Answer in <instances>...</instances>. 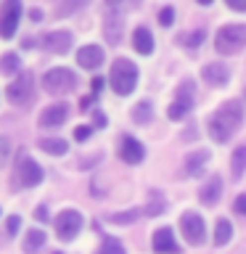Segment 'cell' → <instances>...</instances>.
I'll return each instance as SVG.
<instances>
[{
  "label": "cell",
  "mask_w": 246,
  "mask_h": 254,
  "mask_svg": "<svg viewBox=\"0 0 246 254\" xmlns=\"http://www.w3.org/2000/svg\"><path fill=\"white\" fill-rule=\"evenodd\" d=\"M241 119H244V111H241V101H228L214 111L209 117V135L214 143H228L233 138V132L241 127Z\"/></svg>",
  "instance_id": "6da1fadb"
},
{
  "label": "cell",
  "mask_w": 246,
  "mask_h": 254,
  "mask_svg": "<svg viewBox=\"0 0 246 254\" xmlns=\"http://www.w3.org/2000/svg\"><path fill=\"white\" fill-rule=\"evenodd\" d=\"M138 85V66L130 59H117L111 66V87L117 95H130Z\"/></svg>",
  "instance_id": "7a4b0ae2"
},
{
  "label": "cell",
  "mask_w": 246,
  "mask_h": 254,
  "mask_svg": "<svg viewBox=\"0 0 246 254\" xmlns=\"http://www.w3.org/2000/svg\"><path fill=\"white\" fill-rule=\"evenodd\" d=\"M214 48L222 56H233L246 48V24H228L217 32L214 37Z\"/></svg>",
  "instance_id": "3957f363"
},
{
  "label": "cell",
  "mask_w": 246,
  "mask_h": 254,
  "mask_svg": "<svg viewBox=\"0 0 246 254\" xmlns=\"http://www.w3.org/2000/svg\"><path fill=\"white\" fill-rule=\"evenodd\" d=\"M43 183V167H40L29 154H19L16 159V175H13V186L16 188H35Z\"/></svg>",
  "instance_id": "277c9868"
},
{
  "label": "cell",
  "mask_w": 246,
  "mask_h": 254,
  "mask_svg": "<svg viewBox=\"0 0 246 254\" xmlns=\"http://www.w3.org/2000/svg\"><path fill=\"white\" fill-rule=\"evenodd\" d=\"M5 95L13 106H29V103L35 101V77H32L29 71H21V74L8 85Z\"/></svg>",
  "instance_id": "5b68a950"
},
{
  "label": "cell",
  "mask_w": 246,
  "mask_h": 254,
  "mask_svg": "<svg viewBox=\"0 0 246 254\" xmlns=\"http://www.w3.org/2000/svg\"><path fill=\"white\" fill-rule=\"evenodd\" d=\"M43 87L51 95H63L77 87V74L69 69H51L43 74Z\"/></svg>",
  "instance_id": "8992f818"
},
{
  "label": "cell",
  "mask_w": 246,
  "mask_h": 254,
  "mask_svg": "<svg viewBox=\"0 0 246 254\" xmlns=\"http://www.w3.org/2000/svg\"><path fill=\"white\" fill-rule=\"evenodd\" d=\"M190 109H193V82H190V79H185V82H183V87L178 90V95H175L172 106L167 109V117H170L172 122H180L183 117H188Z\"/></svg>",
  "instance_id": "52a82bcc"
},
{
  "label": "cell",
  "mask_w": 246,
  "mask_h": 254,
  "mask_svg": "<svg viewBox=\"0 0 246 254\" xmlns=\"http://www.w3.org/2000/svg\"><path fill=\"white\" fill-rule=\"evenodd\" d=\"M180 228H183V236H185L188 244L201 246L206 241V225H204V220L198 217L196 212H185V214H183V217H180Z\"/></svg>",
  "instance_id": "ba28073f"
},
{
  "label": "cell",
  "mask_w": 246,
  "mask_h": 254,
  "mask_svg": "<svg viewBox=\"0 0 246 254\" xmlns=\"http://www.w3.org/2000/svg\"><path fill=\"white\" fill-rule=\"evenodd\" d=\"M79 228H82V214L77 209H63L59 217H56V233H59L61 241H71Z\"/></svg>",
  "instance_id": "9c48e42d"
},
{
  "label": "cell",
  "mask_w": 246,
  "mask_h": 254,
  "mask_svg": "<svg viewBox=\"0 0 246 254\" xmlns=\"http://www.w3.org/2000/svg\"><path fill=\"white\" fill-rule=\"evenodd\" d=\"M19 16H21V5L16 0H8V3L0 8V37L8 40L13 37L16 27H19Z\"/></svg>",
  "instance_id": "30bf717a"
},
{
  "label": "cell",
  "mask_w": 246,
  "mask_h": 254,
  "mask_svg": "<svg viewBox=\"0 0 246 254\" xmlns=\"http://www.w3.org/2000/svg\"><path fill=\"white\" fill-rule=\"evenodd\" d=\"M45 48L51 53H69L71 51V43H74V37H71V32L66 29H59V32H48L43 37Z\"/></svg>",
  "instance_id": "8fae6325"
},
{
  "label": "cell",
  "mask_w": 246,
  "mask_h": 254,
  "mask_svg": "<svg viewBox=\"0 0 246 254\" xmlns=\"http://www.w3.org/2000/svg\"><path fill=\"white\" fill-rule=\"evenodd\" d=\"M69 117V106L66 103H53V106H48L43 114H40V127H61L63 122H66Z\"/></svg>",
  "instance_id": "7c38bea8"
},
{
  "label": "cell",
  "mask_w": 246,
  "mask_h": 254,
  "mask_svg": "<svg viewBox=\"0 0 246 254\" xmlns=\"http://www.w3.org/2000/svg\"><path fill=\"white\" fill-rule=\"evenodd\" d=\"M154 252L156 254H180V246L178 241H175V236H172V230L170 228H162V230H156L154 233Z\"/></svg>",
  "instance_id": "4fadbf2b"
},
{
  "label": "cell",
  "mask_w": 246,
  "mask_h": 254,
  "mask_svg": "<svg viewBox=\"0 0 246 254\" xmlns=\"http://www.w3.org/2000/svg\"><path fill=\"white\" fill-rule=\"evenodd\" d=\"M201 77H204V82H206V85L222 87V85H228L230 71H228L225 64H206V66L201 69Z\"/></svg>",
  "instance_id": "5bb4252c"
},
{
  "label": "cell",
  "mask_w": 246,
  "mask_h": 254,
  "mask_svg": "<svg viewBox=\"0 0 246 254\" xmlns=\"http://www.w3.org/2000/svg\"><path fill=\"white\" fill-rule=\"evenodd\" d=\"M220 196H222V180H220V175H212V178L204 183V188L198 190V198H201L204 206H214L220 201Z\"/></svg>",
  "instance_id": "9a60e30c"
},
{
  "label": "cell",
  "mask_w": 246,
  "mask_h": 254,
  "mask_svg": "<svg viewBox=\"0 0 246 254\" xmlns=\"http://www.w3.org/2000/svg\"><path fill=\"white\" fill-rule=\"evenodd\" d=\"M77 64L82 69H98L103 64V51L98 45H85L77 51Z\"/></svg>",
  "instance_id": "2e32d148"
},
{
  "label": "cell",
  "mask_w": 246,
  "mask_h": 254,
  "mask_svg": "<svg viewBox=\"0 0 246 254\" xmlns=\"http://www.w3.org/2000/svg\"><path fill=\"white\" fill-rule=\"evenodd\" d=\"M119 156H122L124 164H140L143 162V146L130 135L122 138V148H119Z\"/></svg>",
  "instance_id": "e0dca14e"
},
{
  "label": "cell",
  "mask_w": 246,
  "mask_h": 254,
  "mask_svg": "<svg viewBox=\"0 0 246 254\" xmlns=\"http://www.w3.org/2000/svg\"><path fill=\"white\" fill-rule=\"evenodd\" d=\"M206 162H209V151H206V148H198V151H193V154H188V159H185V175H188V178L201 175Z\"/></svg>",
  "instance_id": "ac0fdd59"
},
{
  "label": "cell",
  "mask_w": 246,
  "mask_h": 254,
  "mask_svg": "<svg viewBox=\"0 0 246 254\" xmlns=\"http://www.w3.org/2000/svg\"><path fill=\"white\" fill-rule=\"evenodd\" d=\"M132 48L143 56H148L151 51H154V37H151V32L146 27H138L132 32Z\"/></svg>",
  "instance_id": "d6986e66"
},
{
  "label": "cell",
  "mask_w": 246,
  "mask_h": 254,
  "mask_svg": "<svg viewBox=\"0 0 246 254\" xmlns=\"http://www.w3.org/2000/svg\"><path fill=\"white\" fill-rule=\"evenodd\" d=\"M230 238H233V225H230V220L220 217L217 222H214V246H225Z\"/></svg>",
  "instance_id": "ffe728a7"
},
{
  "label": "cell",
  "mask_w": 246,
  "mask_h": 254,
  "mask_svg": "<svg viewBox=\"0 0 246 254\" xmlns=\"http://www.w3.org/2000/svg\"><path fill=\"white\" fill-rule=\"evenodd\" d=\"M37 146L43 148L45 154H51V156H63V154H66V148H69V143L61 140V138H43Z\"/></svg>",
  "instance_id": "44dd1931"
},
{
  "label": "cell",
  "mask_w": 246,
  "mask_h": 254,
  "mask_svg": "<svg viewBox=\"0 0 246 254\" xmlns=\"http://www.w3.org/2000/svg\"><path fill=\"white\" fill-rule=\"evenodd\" d=\"M244 172H246V146H238L233 151V159H230V175H233V180H238Z\"/></svg>",
  "instance_id": "7402d4cb"
},
{
  "label": "cell",
  "mask_w": 246,
  "mask_h": 254,
  "mask_svg": "<svg viewBox=\"0 0 246 254\" xmlns=\"http://www.w3.org/2000/svg\"><path fill=\"white\" fill-rule=\"evenodd\" d=\"M103 35L111 45H117L119 40H122V19L114 16V19H106V27H103Z\"/></svg>",
  "instance_id": "603a6c76"
},
{
  "label": "cell",
  "mask_w": 246,
  "mask_h": 254,
  "mask_svg": "<svg viewBox=\"0 0 246 254\" xmlns=\"http://www.w3.org/2000/svg\"><path fill=\"white\" fill-rule=\"evenodd\" d=\"M45 244V233L43 230H29L27 233V238H24V252H29V254H35V252H40V246Z\"/></svg>",
  "instance_id": "cb8c5ba5"
},
{
  "label": "cell",
  "mask_w": 246,
  "mask_h": 254,
  "mask_svg": "<svg viewBox=\"0 0 246 254\" xmlns=\"http://www.w3.org/2000/svg\"><path fill=\"white\" fill-rule=\"evenodd\" d=\"M151 114H154V106H151V101H140L138 106L132 109L135 125H148V122H151Z\"/></svg>",
  "instance_id": "d4e9b609"
},
{
  "label": "cell",
  "mask_w": 246,
  "mask_h": 254,
  "mask_svg": "<svg viewBox=\"0 0 246 254\" xmlns=\"http://www.w3.org/2000/svg\"><path fill=\"white\" fill-rule=\"evenodd\" d=\"M164 209H167V201H164V196L162 193H151L148 196V204H146V212L148 217H156V214H164Z\"/></svg>",
  "instance_id": "484cf974"
},
{
  "label": "cell",
  "mask_w": 246,
  "mask_h": 254,
  "mask_svg": "<svg viewBox=\"0 0 246 254\" xmlns=\"http://www.w3.org/2000/svg\"><path fill=\"white\" fill-rule=\"evenodd\" d=\"M138 209H127V212H114L109 214V222H114V225H130V222L138 220Z\"/></svg>",
  "instance_id": "4316f807"
},
{
  "label": "cell",
  "mask_w": 246,
  "mask_h": 254,
  "mask_svg": "<svg viewBox=\"0 0 246 254\" xmlns=\"http://www.w3.org/2000/svg\"><path fill=\"white\" fill-rule=\"evenodd\" d=\"M0 71H3V74H16V71H19V56L16 53L0 56Z\"/></svg>",
  "instance_id": "83f0119b"
},
{
  "label": "cell",
  "mask_w": 246,
  "mask_h": 254,
  "mask_svg": "<svg viewBox=\"0 0 246 254\" xmlns=\"http://www.w3.org/2000/svg\"><path fill=\"white\" fill-rule=\"evenodd\" d=\"M95 254H124V246L119 244L117 238L106 236V238H103V244H101V249L95 252Z\"/></svg>",
  "instance_id": "f1b7e54d"
},
{
  "label": "cell",
  "mask_w": 246,
  "mask_h": 254,
  "mask_svg": "<svg viewBox=\"0 0 246 254\" xmlns=\"http://www.w3.org/2000/svg\"><path fill=\"white\" fill-rule=\"evenodd\" d=\"M204 37H206V32L204 29H196V32H190V35L183 37V43H185L188 48H198V45L204 43Z\"/></svg>",
  "instance_id": "f546056e"
},
{
  "label": "cell",
  "mask_w": 246,
  "mask_h": 254,
  "mask_svg": "<svg viewBox=\"0 0 246 254\" xmlns=\"http://www.w3.org/2000/svg\"><path fill=\"white\" fill-rule=\"evenodd\" d=\"M172 21H175V8L172 5L162 8V11H159V24H162V27H170Z\"/></svg>",
  "instance_id": "4dcf8cb0"
},
{
  "label": "cell",
  "mask_w": 246,
  "mask_h": 254,
  "mask_svg": "<svg viewBox=\"0 0 246 254\" xmlns=\"http://www.w3.org/2000/svg\"><path fill=\"white\" fill-rule=\"evenodd\" d=\"M8 156H11V140H8V138H0V167H5Z\"/></svg>",
  "instance_id": "1f68e13d"
},
{
  "label": "cell",
  "mask_w": 246,
  "mask_h": 254,
  "mask_svg": "<svg viewBox=\"0 0 246 254\" xmlns=\"http://www.w3.org/2000/svg\"><path fill=\"white\" fill-rule=\"evenodd\" d=\"M90 135H93V127H87V125H79L77 130H74V138H77L79 143H82V140H87Z\"/></svg>",
  "instance_id": "d6a6232c"
},
{
  "label": "cell",
  "mask_w": 246,
  "mask_h": 254,
  "mask_svg": "<svg viewBox=\"0 0 246 254\" xmlns=\"http://www.w3.org/2000/svg\"><path fill=\"white\" fill-rule=\"evenodd\" d=\"M19 225H21V220L16 217V214H13V217H8V222H5V233H8V236H16Z\"/></svg>",
  "instance_id": "836d02e7"
},
{
  "label": "cell",
  "mask_w": 246,
  "mask_h": 254,
  "mask_svg": "<svg viewBox=\"0 0 246 254\" xmlns=\"http://www.w3.org/2000/svg\"><path fill=\"white\" fill-rule=\"evenodd\" d=\"M77 8H82V3H63V5L56 8V13H59V16H63V13H74Z\"/></svg>",
  "instance_id": "e575fe53"
},
{
  "label": "cell",
  "mask_w": 246,
  "mask_h": 254,
  "mask_svg": "<svg viewBox=\"0 0 246 254\" xmlns=\"http://www.w3.org/2000/svg\"><path fill=\"white\" fill-rule=\"evenodd\" d=\"M233 209H236V214H241V217H246V193H241V196L236 198Z\"/></svg>",
  "instance_id": "d590c367"
},
{
  "label": "cell",
  "mask_w": 246,
  "mask_h": 254,
  "mask_svg": "<svg viewBox=\"0 0 246 254\" xmlns=\"http://www.w3.org/2000/svg\"><path fill=\"white\" fill-rule=\"evenodd\" d=\"M35 217H37L40 222H45V220H48V206L40 204V206H37V212H35Z\"/></svg>",
  "instance_id": "8d00e7d4"
},
{
  "label": "cell",
  "mask_w": 246,
  "mask_h": 254,
  "mask_svg": "<svg viewBox=\"0 0 246 254\" xmlns=\"http://www.w3.org/2000/svg\"><path fill=\"white\" fill-rule=\"evenodd\" d=\"M29 19L32 21H40V19H43V11H40V8H29Z\"/></svg>",
  "instance_id": "74e56055"
},
{
  "label": "cell",
  "mask_w": 246,
  "mask_h": 254,
  "mask_svg": "<svg viewBox=\"0 0 246 254\" xmlns=\"http://www.w3.org/2000/svg\"><path fill=\"white\" fill-rule=\"evenodd\" d=\"M228 5L233 8V11H246V3H238V0H228Z\"/></svg>",
  "instance_id": "f35d334b"
},
{
  "label": "cell",
  "mask_w": 246,
  "mask_h": 254,
  "mask_svg": "<svg viewBox=\"0 0 246 254\" xmlns=\"http://www.w3.org/2000/svg\"><path fill=\"white\" fill-rule=\"evenodd\" d=\"M90 85H93V93H98V90H101V87H103V79H101V77H95V79H93V82H90Z\"/></svg>",
  "instance_id": "ab89813d"
},
{
  "label": "cell",
  "mask_w": 246,
  "mask_h": 254,
  "mask_svg": "<svg viewBox=\"0 0 246 254\" xmlns=\"http://www.w3.org/2000/svg\"><path fill=\"white\" fill-rule=\"evenodd\" d=\"M95 125H98V127H103V125H106V119H103V114H101V111H95Z\"/></svg>",
  "instance_id": "60d3db41"
},
{
  "label": "cell",
  "mask_w": 246,
  "mask_h": 254,
  "mask_svg": "<svg viewBox=\"0 0 246 254\" xmlns=\"http://www.w3.org/2000/svg\"><path fill=\"white\" fill-rule=\"evenodd\" d=\"M90 103H93V98H82V103H79V109L87 111V109H90Z\"/></svg>",
  "instance_id": "b9f144b4"
},
{
  "label": "cell",
  "mask_w": 246,
  "mask_h": 254,
  "mask_svg": "<svg viewBox=\"0 0 246 254\" xmlns=\"http://www.w3.org/2000/svg\"><path fill=\"white\" fill-rule=\"evenodd\" d=\"M21 48H24V51H29V48H35V43H32L29 37H24V43H21Z\"/></svg>",
  "instance_id": "7bdbcfd3"
},
{
  "label": "cell",
  "mask_w": 246,
  "mask_h": 254,
  "mask_svg": "<svg viewBox=\"0 0 246 254\" xmlns=\"http://www.w3.org/2000/svg\"><path fill=\"white\" fill-rule=\"evenodd\" d=\"M53 254H61V252H53Z\"/></svg>",
  "instance_id": "ee69618b"
}]
</instances>
